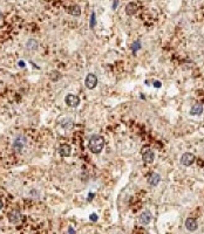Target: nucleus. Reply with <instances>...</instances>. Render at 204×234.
Instances as JSON below:
<instances>
[{
  "instance_id": "1",
  "label": "nucleus",
  "mask_w": 204,
  "mask_h": 234,
  "mask_svg": "<svg viewBox=\"0 0 204 234\" xmlns=\"http://www.w3.org/2000/svg\"><path fill=\"white\" fill-rule=\"evenodd\" d=\"M88 148L93 154H100L104 148V138L100 135L91 136L88 142Z\"/></svg>"
},
{
  "instance_id": "2",
  "label": "nucleus",
  "mask_w": 204,
  "mask_h": 234,
  "mask_svg": "<svg viewBox=\"0 0 204 234\" xmlns=\"http://www.w3.org/2000/svg\"><path fill=\"white\" fill-rule=\"evenodd\" d=\"M26 144H27L26 137H24V136H18V137L14 139V142H13V149L16 150V152H20V151L25 148Z\"/></svg>"
},
{
  "instance_id": "3",
  "label": "nucleus",
  "mask_w": 204,
  "mask_h": 234,
  "mask_svg": "<svg viewBox=\"0 0 204 234\" xmlns=\"http://www.w3.org/2000/svg\"><path fill=\"white\" fill-rule=\"evenodd\" d=\"M85 84H86V87L88 88V89H94V88L96 87V84H97L96 75H94V74H88V75H87L86 80H85Z\"/></svg>"
},
{
  "instance_id": "4",
  "label": "nucleus",
  "mask_w": 204,
  "mask_h": 234,
  "mask_svg": "<svg viewBox=\"0 0 204 234\" xmlns=\"http://www.w3.org/2000/svg\"><path fill=\"white\" fill-rule=\"evenodd\" d=\"M64 102L67 103V106H68L75 108V106H79V103H80V98H79L78 96L73 95V94H69V95L66 96V98H64Z\"/></svg>"
},
{
  "instance_id": "5",
  "label": "nucleus",
  "mask_w": 204,
  "mask_h": 234,
  "mask_svg": "<svg viewBox=\"0 0 204 234\" xmlns=\"http://www.w3.org/2000/svg\"><path fill=\"white\" fill-rule=\"evenodd\" d=\"M193 162H195V156L193 154H190V152H187V154H184L181 157V163L184 166H190Z\"/></svg>"
},
{
  "instance_id": "6",
  "label": "nucleus",
  "mask_w": 204,
  "mask_h": 234,
  "mask_svg": "<svg viewBox=\"0 0 204 234\" xmlns=\"http://www.w3.org/2000/svg\"><path fill=\"white\" fill-rule=\"evenodd\" d=\"M8 220H10L12 223H19L22 220L21 213L18 212V211H12V212L8 214Z\"/></svg>"
},
{
  "instance_id": "7",
  "label": "nucleus",
  "mask_w": 204,
  "mask_h": 234,
  "mask_svg": "<svg viewBox=\"0 0 204 234\" xmlns=\"http://www.w3.org/2000/svg\"><path fill=\"white\" fill-rule=\"evenodd\" d=\"M58 151H59L60 156H62V157H68V156H70V154H72V148H70V145H68V144H62V145H60Z\"/></svg>"
},
{
  "instance_id": "8",
  "label": "nucleus",
  "mask_w": 204,
  "mask_h": 234,
  "mask_svg": "<svg viewBox=\"0 0 204 234\" xmlns=\"http://www.w3.org/2000/svg\"><path fill=\"white\" fill-rule=\"evenodd\" d=\"M151 213L149 212V211H144V212H142L140 214V218H139V220H140V223H142V225H148V223L151 221Z\"/></svg>"
},
{
  "instance_id": "9",
  "label": "nucleus",
  "mask_w": 204,
  "mask_h": 234,
  "mask_svg": "<svg viewBox=\"0 0 204 234\" xmlns=\"http://www.w3.org/2000/svg\"><path fill=\"white\" fill-rule=\"evenodd\" d=\"M142 158H143V160H144V163H153L154 162V158H155V154H154V152L151 151V150L147 149L142 154Z\"/></svg>"
},
{
  "instance_id": "10",
  "label": "nucleus",
  "mask_w": 204,
  "mask_h": 234,
  "mask_svg": "<svg viewBox=\"0 0 204 234\" xmlns=\"http://www.w3.org/2000/svg\"><path fill=\"white\" fill-rule=\"evenodd\" d=\"M185 227H187L188 231H191V232H193V231H196L197 227H198L196 219H193V218L187 219V221H185Z\"/></svg>"
},
{
  "instance_id": "11",
  "label": "nucleus",
  "mask_w": 204,
  "mask_h": 234,
  "mask_svg": "<svg viewBox=\"0 0 204 234\" xmlns=\"http://www.w3.org/2000/svg\"><path fill=\"white\" fill-rule=\"evenodd\" d=\"M160 180H161V176L158 173H151L148 177V183L150 184L151 186H156L160 183Z\"/></svg>"
},
{
  "instance_id": "12",
  "label": "nucleus",
  "mask_w": 204,
  "mask_h": 234,
  "mask_svg": "<svg viewBox=\"0 0 204 234\" xmlns=\"http://www.w3.org/2000/svg\"><path fill=\"white\" fill-rule=\"evenodd\" d=\"M202 112H203V106H202L201 103L193 104V108H191V110H190V114L193 115V116H198V115H201Z\"/></svg>"
},
{
  "instance_id": "13",
  "label": "nucleus",
  "mask_w": 204,
  "mask_h": 234,
  "mask_svg": "<svg viewBox=\"0 0 204 234\" xmlns=\"http://www.w3.org/2000/svg\"><path fill=\"white\" fill-rule=\"evenodd\" d=\"M137 12V5L135 2H129L128 5L126 6V13L128 15H133Z\"/></svg>"
},
{
  "instance_id": "14",
  "label": "nucleus",
  "mask_w": 204,
  "mask_h": 234,
  "mask_svg": "<svg viewBox=\"0 0 204 234\" xmlns=\"http://www.w3.org/2000/svg\"><path fill=\"white\" fill-rule=\"evenodd\" d=\"M68 13L72 14V15H74V16H79L81 14L80 7H79V6H76V5L70 6L69 8H68Z\"/></svg>"
},
{
  "instance_id": "15",
  "label": "nucleus",
  "mask_w": 204,
  "mask_h": 234,
  "mask_svg": "<svg viewBox=\"0 0 204 234\" xmlns=\"http://www.w3.org/2000/svg\"><path fill=\"white\" fill-rule=\"evenodd\" d=\"M26 47L28 48V49H31V50H37L39 47V43L37 40H33L32 39V40H29V41L27 42Z\"/></svg>"
},
{
  "instance_id": "16",
  "label": "nucleus",
  "mask_w": 204,
  "mask_h": 234,
  "mask_svg": "<svg viewBox=\"0 0 204 234\" xmlns=\"http://www.w3.org/2000/svg\"><path fill=\"white\" fill-rule=\"evenodd\" d=\"M139 49H140V41H135V42L133 43V52L136 53Z\"/></svg>"
},
{
  "instance_id": "17",
  "label": "nucleus",
  "mask_w": 204,
  "mask_h": 234,
  "mask_svg": "<svg viewBox=\"0 0 204 234\" xmlns=\"http://www.w3.org/2000/svg\"><path fill=\"white\" fill-rule=\"evenodd\" d=\"M94 22H95V14H91V27H94Z\"/></svg>"
},
{
  "instance_id": "18",
  "label": "nucleus",
  "mask_w": 204,
  "mask_h": 234,
  "mask_svg": "<svg viewBox=\"0 0 204 234\" xmlns=\"http://www.w3.org/2000/svg\"><path fill=\"white\" fill-rule=\"evenodd\" d=\"M91 221H96V220H97V215H96V214H94V213H93V214L91 215Z\"/></svg>"
},
{
  "instance_id": "19",
  "label": "nucleus",
  "mask_w": 204,
  "mask_h": 234,
  "mask_svg": "<svg viewBox=\"0 0 204 234\" xmlns=\"http://www.w3.org/2000/svg\"><path fill=\"white\" fill-rule=\"evenodd\" d=\"M155 87L156 88H160V87H161V83H160V82H155Z\"/></svg>"
},
{
  "instance_id": "20",
  "label": "nucleus",
  "mask_w": 204,
  "mask_h": 234,
  "mask_svg": "<svg viewBox=\"0 0 204 234\" xmlns=\"http://www.w3.org/2000/svg\"><path fill=\"white\" fill-rule=\"evenodd\" d=\"M1 208H2V200L0 199V210H1Z\"/></svg>"
},
{
  "instance_id": "21",
  "label": "nucleus",
  "mask_w": 204,
  "mask_h": 234,
  "mask_svg": "<svg viewBox=\"0 0 204 234\" xmlns=\"http://www.w3.org/2000/svg\"><path fill=\"white\" fill-rule=\"evenodd\" d=\"M68 232H70V233H73V232H74V229H73V228H69V229H68Z\"/></svg>"
},
{
  "instance_id": "22",
  "label": "nucleus",
  "mask_w": 204,
  "mask_h": 234,
  "mask_svg": "<svg viewBox=\"0 0 204 234\" xmlns=\"http://www.w3.org/2000/svg\"><path fill=\"white\" fill-rule=\"evenodd\" d=\"M19 64H20V67H24V62H22V61L21 62H19Z\"/></svg>"
},
{
  "instance_id": "23",
  "label": "nucleus",
  "mask_w": 204,
  "mask_h": 234,
  "mask_svg": "<svg viewBox=\"0 0 204 234\" xmlns=\"http://www.w3.org/2000/svg\"><path fill=\"white\" fill-rule=\"evenodd\" d=\"M1 18H2V14H1V12H0V20H1Z\"/></svg>"
}]
</instances>
